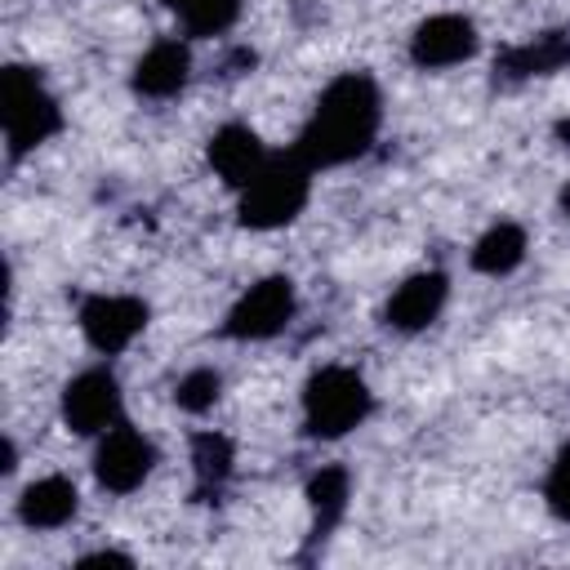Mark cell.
I'll use <instances>...</instances> for the list:
<instances>
[{"label": "cell", "instance_id": "obj_1", "mask_svg": "<svg viewBox=\"0 0 570 570\" xmlns=\"http://www.w3.org/2000/svg\"><path fill=\"white\" fill-rule=\"evenodd\" d=\"M379 134H383V89L365 67H347L321 85L289 151L316 174H330L365 160Z\"/></svg>", "mask_w": 570, "mask_h": 570}, {"label": "cell", "instance_id": "obj_2", "mask_svg": "<svg viewBox=\"0 0 570 570\" xmlns=\"http://www.w3.org/2000/svg\"><path fill=\"white\" fill-rule=\"evenodd\" d=\"M379 410L374 383L352 361H325L316 365L298 387V432L303 441L334 445L361 432Z\"/></svg>", "mask_w": 570, "mask_h": 570}, {"label": "cell", "instance_id": "obj_3", "mask_svg": "<svg viewBox=\"0 0 570 570\" xmlns=\"http://www.w3.org/2000/svg\"><path fill=\"white\" fill-rule=\"evenodd\" d=\"M0 129H4V160L22 165L40 147H49L67 129L62 98L53 94L45 67L36 62H4L0 71Z\"/></svg>", "mask_w": 570, "mask_h": 570}, {"label": "cell", "instance_id": "obj_4", "mask_svg": "<svg viewBox=\"0 0 570 570\" xmlns=\"http://www.w3.org/2000/svg\"><path fill=\"white\" fill-rule=\"evenodd\" d=\"M312 191H316V169L303 165L289 147L272 151L267 165L240 191H232L236 196V227L240 232H258V236L285 232L307 214Z\"/></svg>", "mask_w": 570, "mask_h": 570}, {"label": "cell", "instance_id": "obj_5", "mask_svg": "<svg viewBox=\"0 0 570 570\" xmlns=\"http://www.w3.org/2000/svg\"><path fill=\"white\" fill-rule=\"evenodd\" d=\"M298 307H303L298 281L289 272H263L223 307L218 338L223 343H240V347L272 343L298 321Z\"/></svg>", "mask_w": 570, "mask_h": 570}, {"label": "cell", "instance_id": "obj_6", "mask_svg": "<svg viewBox=\"0 0 570 570\" xmlns=\"http://www.w3.org/2000/svg\"><path fill=\"white\" fill-rule=\"evenodd\" d=\"M76 330L94 356L116 361L151 330V303L129 289H89L76 303Z\"/></svg>", "mask_w": 570, "mask_h": 570}, {"label": "cell", "instance_id": "obj_7", "mask_svg": "<svg viewBox=\"0 0 570 570\" xmlns=\"http://www.w3.org/2000/svg\"><path fill=\"white\" fill-rule=\"evenodd\" d=\"M89 445H94V450H89V476H94V485H98L102 494H111V499L138 494V490L156 476V468H160V445H156V436L142 432V428L129 423V419H120L116 428H107V432L94 436Z\"/></svg>", "mask_w": 570, "mask_h": 570}, {"label": "cell", "instance_id": "obj_8", "mask_svg": "<svg viewBox=\"0 0 570 570\" xmlns=\"http://www.w3.org/2000/svg\"><path fill=\"white\" fill-rule=\"evenodd\" d=\"M125 419V383L120 374L111 370V361H94L85 370H76L62 392H58V423L80 436V441H94L102 436L107 428H116Z\"/></svg>", "mask_w": 570, "mask_h": 570}, {"label": "cell", "instance_id": "obj_9", "mask_svg": "<svg viewBox=\"0 0 570 570\" xmlns=\"http://www.w3.org/2000/svg\"><path fill=\"white\" fill-rule=\"evenodd\" d=\"M476 53H481V27L463 9H436V13L419 18L405 36V62L423 76L459 71V67L476 62Z\"/></svg>", "mask_w": 570, "mask_h": 570}, {"label": "cell", "instance_id": "obj_10", "mask_svg": "<svg viewBox=\"0 0 570 570\" xmlns=\"http://www.w3.org/2000/svg\"><path fill=\"white\" fill-rule=\"evenodd\" d=\"M450 289L454 285H450V272L445 267H419V272L401 276L387 289V298L379 307V325L387 334H396V338H419V334H428L445 316Z\"/></svg>", "mask_w": 570, "mask_h": 570}, {"label": "cell", "instance_id": "obj_11", "mask_svg": "<svg viewBox=\"0 0 570 570\" xmlns=\"http://www.w3.org/2000/svg\"><path fill=\"white\" fill-rule=\"evenodd\" d=\"M196 76V53L187 36H156L129 67V94L138 102H174Z\"/></svg>", "mask_w": 570, "mask_h": 570}, {"label": "cell", "instance_id": "obj_12", "mask_svg": "<svg viewBox=\"0 0 570 570\" xmlns=\"http://www.w3.org/2000/svg\"><path fill=\"white\" fill-rule=\"evenodd\" d=\"M80 485L67 472H45L18 485L13 494V521L31 534H58L67 525H76L80 517Z\"/></svg>", "mask_w": 570, "mask_h": 570}, {"label": "cell", "instance_id": "obj_13", "mask_svg": "<svg viewBox=\"0 0 570 570\" xmlns=\"http://www.w3.org/2000/svg\"><path fill=\"white\" fill-rule=\"evenodd\" d=\"M272 147L263 142V134L245 120H223L209 138H205V169L227 187V191H240L263 165H267Z\"/></svg>", "mask_w": 570, "mask_h": 570}, {"label": "cell", "instance_id": "obj_14", "mask_svg": "<svg viewBox=\"0 0 570 570\" xmlns=\"http://www.w3.org/2000/svg\"><path fill=\"white\" fill-rule=\"evenodd\" d=\"M570 67V27H543L517 45H508L494 58V80L499 85H530L548 80Z\"/></svg>", "mask_w": 570, "mask_h": 570}, {"label": "cell", "instance_id": "obj_15", "mask_svg": "<svg viewBox=\"0 0 570 570\" xmlns=\"http://www.w3.org/2000/svg\"><path fill=\"white\" fill-rule=\"evenodd\" d=\"M303 508H307V548H325L352 508V472L343 463H321L303 481Z\"/></svg>", "mask_w": 570, "mask_h": 570}, {"label": "cell", "instance_id": "obj_16", "mask_svg": "<svg viewBox=\"0 0 570 570\" xmlns=\"http://www.w3.org/2000/svg\"><path fill=\"white\" fill-rule=\"evenodd\" d=\"M530 258V227L521 218H494L485 223L468 245V272L485 281H508Z\"/></svg>", "mask_w": 570, "mask_h": 570}, {"label": "cell", "instance_id": "obj_17", "mask_svg": "<svg viewBox=\"0 0 570 570\" xmlns=\"http://www.w3.org/2000/svg\"><path fill=\"white\" fill-rule=\"evenodd\" d=\"M187 468H191V499L214 503L236 476V441L223 428H196L187 436Z\"/></svg>", "mask_w": 570, "mask_h": 570}, {"label": "cell", "instance_id": "obj_18", "mask_svg": "<svg viewBox=\"0 0 570 570\" xmlns=\"http://www.w3.org/2000/svg\"><path fill=\"white\" fill-rule=\"evenodd\" d=\"M160 9L174 18L178 36H187L191 45L196 40H218L227 36L240 13H245V0H160Z\"/></svg>", "mask_w": 570, "mask_h": 570}, {"label": "cell", "instance_id": "obj_19", "mask_svg": "<svg viewBox=\"0 0 570 570\" xmlns=\"http://www.w3.org/2000/svg\"><path fill=\"white\" fill-rule=\"evenodd\" d=\"M223 387H227L223 370L200 361V365H187V370L174 379L169 401H174V410H178V414H187V419H205V414H214V410H218Z\"/></svg>", "mask_w": 570, "mask_h": 570}, {"label": "cell", "instance_id": "obj_20", "mask_svg": "<svg viewBox=\"0 0 570 570\" xmlns=\"http://www.w3.org/2000/svg\"><path fill=\"white\" fill-rule=\"evenodd\" d=\"M539 494H543V508H548L561 525H570V441H561L557 454L548 459V472H543Z\"/></svg>", "mask_w": 570, "mask_h": 570}, {"label": "cell", "instance_id": "obj_21", "mask_svg": "<svg viewBox=\"0 0 570 570\" xmlns=\"http://www.w3.org/2000/svg\"><path fill=\"white\" fill-rule=\"evenodd\" d=\"M71 566H76V570H107V566H116V570H134L138 557L125 552V548H89V552H80Z\"/></svg>", "mask_w": 570, "mask_h": 570}, {"label": "cell", "instance_id": "obj_22", "mask_svg": "<svg viewBox=\"0 0 570 570\" xmlns=\"http://www.w3.org/2000/svg\"><path fill=\"white\" fill-rule=\"evenodd\" d=\"M18 463H22V454H18V441L4 432V441H0V481H13Z\"/></svg>", "mask_w": 570, "mask_h": 570}, {"label": "cell", "instance_id": "obj_23", "mask_svg": "<svg viewBox=\"0 0 570 570\" xmlns=\"http://www.w3.org/2000/svg\"><path fill=\"white\" fill-rule=\"evenodd\" d=\"M552 134H557V142H561V147H570V120H557V129H552Z\"/></svg>", "mask_w": 570, "mask_h": 570}, {"label": "cell", "instance_id": "obj_24", "mask_svg": "<svg viewBox=\"0 0 570 570\" xmlns=\"http://www.w3.org/2000/svg\"><path fill=\"white\" fill-rule=\"evenodd\" d=\"M566 218H570V214H566Z\"/></svg>", "mask_w": 570, "mask_h": 570}]
</instances>
